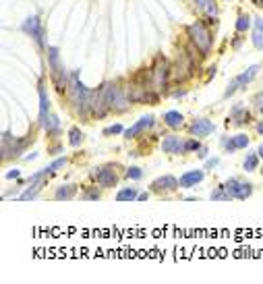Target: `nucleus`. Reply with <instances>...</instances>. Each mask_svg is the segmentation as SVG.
I'll return each mask as SVG.
<instances>
[{"mask_svg": "<svg viewBox=\"0 0 263 284\" xmlns=\"http://www.w3.org/2000/svg\"><path fill=\"white\" fill-rule=\"evenodd\" d=\"M255 106H263V93H257L255 96Z\"/></svg>", "mask_w": 263, "mask_h": 284, "instance_id": "32", "label": "nucleus"}, {"mask_svg": "<svg viewBox=\"0 0 263 284\" xmlns=\"http://www.w3.org/2000/svg\"><path fill=\"white\" fill-rule=\"evenodd\" d=\"M224 145H226V151H236V149H245L249 145V137L247 135H236L232 139H224Z\"/></svg>", "mask_w": 263, "mask_h": 284, "instance_id": "14", "label": "nucleus"}, {"mask_svg": "<svg viewBox=\"0 0 263 284\" xmlns=\"http://www.w3.org/2000/svg\"><path fill=\"white\" fill-rule=\"evenodd\" d=\"M38 91H40V125L44 127L46 118L50 116V100H48V93H46V87H44V83H40Z\"/></svg>", "mask_w": 263, "mask_h": 284, "instance_id": "10", "label": "nucleus"}, {"mask_svg": "<svg viewBox=\"0 0 263 284\" xmlns=\"http://www.w3.org/2000/svg\"><path fill=\"white\" fill-rule=\"evenodd\" d=\"M81 141H83V133H81V129L73 127V129H71V133H68V143H71L73 147H77V145H81Z\"/></svg>", "mask_w": 263, "mask_h": 284, "instance_id": "21", "label": "nucleus"}, {"mask_svg": "<svg viewBox=\"0 0 263 284\" xmlns=\"http://www.w3.org/2000/svg\"><path fill=\"white\" fill-rule=\"evenodd\" d=\"M253 46L257 50H263V19L257 17L253 23Z\"/></svg>", "mask_w": 263, "mask_h": 284, "instance_id": "16", "label": "nucleus"}, {"mask_svg": "<svg viewBox=\"0 0 263 284\" xmlns=\"http://www.w3.org/2000/svg\"><path fill=\"white\" fill-rule=\"evenodd\" d=\"M122 131H124L122 125H112V127L104 129V135H118V133H122Z\"/></svg>", "mask_w": 263, "mask_h": 284, "instance_id": "28", "label": "nucleus"}, {"mask_svg": "<svg viewBox=\"0 0 263 284\" xmlns=\"http://www.w3.org/2000/svg\"><path fill=\"white\" fill-rule=\"evenodd\" d=\"M224 187H226L228 195L234 197V199H247L251 193H253V187H251V183H247V181L230 179V181L224 183Z\"/></svg>", "mask_w": 263, "mask_h": 284, "instance_id": "4", "label": "nucleus"}, {"mask_svg": "<svg viewBox=\"0 0 263 284\" xmlns=\"http://www.w3.org/2000/svg\"><path fill=\"white\" fill-rule=\"evenodd\" d=\"M44 187V183H40V181H36V183H31L29 185V189H27V191L25 193H21V201H27V199H33V197H36L38 193H40V189Z\"/></svg>", "mask_w": 263, "mask_h": 284, "instance_id": "20", "label": "nucleus"}, {"mask_svg": "<svg viewBox=\"0 0 263 284\" xmlns=\"http://www.w3.org/2000/svg\"><path fill=\"white\" fill-rule=\"evenodd\" d=\"M154 125V116L152 114H145V116H141L139 121H137L131 129H127V133H124V137L127 139H131V137H137L139 133H143V131H147V129H150Z\"/></svg>", "mask_w": 263, "mask_h": 284, "instance_id": "9", "label": "nucleus"}, {"mask_svg": "<svg viewBox=\"0 0 263 284\" xmlns=\"http://www.w3.org/2000/svg\"><path fill=\"white\" fill-rule=\"evenodd\" d=\"M170 63L166 61L164 56H158L156 63L152 67V75H150V85L154 91H164L168 87V79H170Z\"/></svg>", "mask_w": 263, "mask_h": 284, "instance_id": "2", "label": "nucleus"}, {"mask_svg": "<svg viewBox=\"0 0 263 284\" xmlns=\"http://www.w3.org/2000/svg\"><path fill=\"white\" fill-rule=\"evenodd\" d=\"M257 158H259L257 153H251V156H247V160H245V166H243V168H245L247 172H253V170L257 168Z\"/></svg>", "mask_w": 263, "mask_h": 284, "instance_id": "24", "label": "nucleus"}, {"mask_svg": "<svg viewBox=\"0 0 263 284\" xmlns=\"http://www.w3.org/2000/svg\"><path fill=\"white\" fill-rule=\"evenodd\" d=\"M215 131V127H213V123L210 121V118H197V121H193V125H191V135L193 137H208V135H211Z\"/></svg>", "mask_w": 263, "mask_h": 284, "instance_id": "8", "label": "nucleus"}, {"mask_svg": "<svg viewBox=\"0 0 263 284\" xmlns=\"http://www.w3.org/2000/svg\"><path fill=\"white\" fill-rule=\"evenodd\" d=\"M75 193H77V185H62L56 189L54 199H73Z\"/></svg>", "mask_w": 263, "mask_h": 284, "instance_id": "18", "label": "nucleus"}, {"mask_svg": "<svg viewBox=\"0 0 263 284\" xmlns=\"http://www.w3.org/2000/svg\"><path fill=\"white\" fill-rule=\"evenodd\" d=\"M249 27H251V17L249 15H241L236 19V31L238 33H245Z\"/></svg>", "mask_w": 263, "mask_h": 284, "instance_id": "22", "label": "nucleus"}, {"mask_svg": "<svg viewBox=\"0 0 263 284\" xmlns=\"http://www.w3.org/2000/svg\"><path fill=\"white\" fill-rule=\"evenodd\" d=\"M203 181V170H191V172H185L178 179V183H180V187L182 189H191V187H195L197 183H201Z\"/></svg>", "mask_w": 263, "mask_h": 284, "instance_id": "11", "label": "nucleus"}, {"mask_svg": "<svg viewBox=\"0 0 263 284\" xmlns=\"http://www.w3.org/2000/svg\"><path fill=\"white\" fill-rule=\"evenodd\" d=\"M137 195H139V193H137L135 189L129 187V189H122V191H118V193H116V199H118V201H129V199H137Z\"/></svg>", "mask_w": 263, "mask_h": 284, "instance_id": "23", "label": "nucleus"}, {"mask_svg": "<svg viewBox=\"0 0 263 284\" xmlns=\"http://www.w3.org/2000/svg\"><path fill=\"white\" fill-rule=\"evenodd\" d=\"M91 174H94V179H96V183H98L100 187H114V185L118 183V174L114 172L112 164H106V166H100V168H96Z\"/></svg>", "mask_w": 263, "mask_h": 284, "instance_id": "5", "label": "nucleus"}, {"mask_svg": "<svg viewBox=\"0 0 263 284\" xmlns=\"http://www.w3.org/2000/svg\"><path fill=\"white\" fill-rule=\"evenodd\" d=\"M187 31H189L191 44L195 46V48H197L203 56L210 54L211 44H213V38H211V31L208 29V25H205L203 21H195V23H191V25L187 27Z\"/></svg>", "mask_w": 263, "mask_h": 284, "instance_id": "1", "label": "nucleus"}, {"mask_svg": "<svg viewBox=\"0 0 263 284\" xmlns=\"http://www.w3.org/2000/svg\"><path fill=\"white\" fill-rule=\"evenodd\" d=\"M199 156H201V158H205V156H208V149H205V147H201V151H199Z\"/></svg>", "mask_w": 263, "mask_h": 284, "instance_id": "35", "label": "nucleus"}, {"mask_svg": "<svg viewBox=\"0 0 263 284\" xmlns=\"http://www.w3.org/2000/svg\"><path fill=\"white\" fill-rule=\"evenodd\" d=\"M21 29H23V31H25L27 35H31V38H36L40 46L44 44V31H42V25H40V17H36V15H31V17H27L25 21H23V25H21Z\"/></svg>", "mask_w": 263, "mask_h": 284, "instance_id": "6", "label": "nucleus"}, {"mask_svg": "<svg viewBox=\"0 0 263 284\" xmlns=\"http://www.w3.org/2000/svg\"><path fill=\"white\" fill-rule=\"evenodd\" d=\"M178 187H180L178 179H174L172 174H166V176H159V179L154 181L152 191H156V193H170V191H176Z\"/></svg>", "mask_w": 263, "mask_h": 284, "instance_id": "7", "label": "nucleus"}, {"mask_svg": "<svg viewBox=\"0 0 263 284\" xmlns=\"http://www.w3.org/2000/svg\"><path fill=\"white\" fill-rule=\"evenodd\" d=\"M257 156H259V158H263V145H259V149H257Z\"/></svg>", "mask_w": 263, "mask_h": 284, "instance_id": "36", "label": "nucleus"}, {"mask_svg": "<svg viewBox=\"0 0 263 284\" xmlns=\"http://www.w3.org/2000/svg\"><path fill=\"white\" fill-rule=\"evenodd\" d=\"M257 133H259V135H263V121L257 125Z\"/></svg>", "mask_w": 263, "mask_h": 284, "instance_id": "34", "label": "nucleus"}, {"mask_svg": "<svg viewBox=\"0 0 263 284\" xmlns=\"http://www.w3.org/2000/svg\"><path fill=\"white\" fill-rule=\"evenodd\" d=\"M100 195H102V191L100 189H96V187H91V189H87V191L83 193V199H100Z\"/></svg>", "mask_w": 263, "mask_h": 284, "instance_id": "26", "label": "nucleus"}, {"mask_svg": "<svg viewBox=\"0 0 263 284\" xmlns=\"http://www.w3.org/2000/svg\"><path fill=\"white\" fill-rule=\"evenodd\" d=\"M44 129H46V131H48V133H52V135H58V133H60V123H58V116L50 114L48 118H46Z\"/></svg>", "mask_w": 263, "mask_h": 284, "instance_id": "19", "label": "nucleus"}, {"mask_svg": "<svg viewBox=\"0 0 263 284\" xmlns=\"http://www.w3.org/2000/svg\"><path fill=\"white\" fill-rule=\"evenodd\" d=\"M218 162H220L218 158H210V160H208V168H213V166H215V164H218Z\"/></svg>", "mask_w": 263, "mask_h": 284, "instance_id": "31", "label": "nucleus"}, {"mask_svg": "<svg viewBox=\"0 0 263 284\" xmlns=\"http://www.w3.org/2000/svg\"><path fill=\"white\" fill-rule=\"evenodd\" d=\"M141 174H143V172H141V168H135V166L127 170V176H129V179H135V181H137V179H141Z\"/></svg>", "mask_w": 263, "mask_h": 284, "instance_id": "29", "label": "nucleus"}, {"mask_svg": "<svg viewBox=\"0 0 263 284\" xmlns=\"http://www.w3.org/2000/svg\"><path fill=\"white\" fill-rule=\"evenodd\" d=\"M164 123L170 127V129H178L182 123H185V116H182L178 110H170L164 114Z\"/></svg>", "mask_w": 263, "mask_h": 284, "instance_id": "17", "label": "nucleus"}, {"mask_svg": "<svg viewBox=\"0 0 263 284\" xmlns=\"http://www.w3.org/2000/svg\"><path fill=\"white\" fill-rule=\"evenodd\" d=\"M162 149L166 153H180V151H185V141H180L176 135H170V137L164 139Z\"/></svg>", "mask_w": 263, "mask_h": 284, "instance_id": "13", "label": "nucleus"}, {"mask_svg": "<svg viewBox=\"0 0 263 284\" xmlns=\"http://www.w3.org/2000/svg\"><path fill=\"white\" fill-rule=\"evenodd\" d=\"M147 197H150V195H147V193H141V195H137V199H139V201H145Z\"/></svg>", "mask_w": 263, "mask_h": 284, "instance_id": "33", "label": "nucleus"}, {"mask_svg": "<svg viewBox=\"0 0 263 284\" xmlns=\"http://www.w3.org/2000/svg\"><path fill=\"white\" fill-rule=\"evenodd\" d=\"M195 149H201V145H199L197 139H189V141H185V151H195Z\"/></svg>", "mask_w": 263, "mask_h": 284, "instance_id": "27", "label": "nucleus"}, {"mask_svg": "<svg viewBox=\"0 0 263 284\" xmlns=\"http://www.w3.org/2000/svg\"><path fill=\"white\" fill-rule=\"evenodd\" d=\"M193 67H195V61H191L189 58V52H178L176 56V61H174V79L176 81H182V79H187L191 73H193Z\"/></svg>", "mask_w": 263, "mask_h": 284, "instance_id": "3", "label": "nucleus"}, {"mask_svg": "<svg viewBox=\"0 0 263 284\" xmlns=\"http://www.w3.org/2000/svg\"><path fill=\"white\" fill-rule=\"evenodd\" d=\"M255 2H257V4H261V0H255Z\"/></svg>", "mask_w": 263, "mask_h": 284, "instance_id": "37", "label": "nucleus"}, {"mask_svg": "<svg viewBox=\"0 0 263 284\" xmlns=\"http://www.w3.org/2000/svg\"><path fill=\"white\" fill-rule=\"evenodd\" d=\"M195 4L208 19L218 17V2H215V0H195Z\"/></svg>", "mask_w": 263, "mask_h": 284, "instance_id": "12", "label": "nucleus"}, {"mask_svg": "<svg viewBox=\"0 0 263 284\" xmlns=\"http://www.w3.org/2000/svg\"><path fill=\"white\" fill-rule=\"evenodd\" d=\"M257 71H259V65H253V67H249L247 71H245V73L243 75H238L234 81H236V83H238V89H243V87H247L249 83H251V81H253L255 79V75H257Z\"/></svg>", "mask_w": 263, "mask_h": 284, "instance_id": "15", "label": "nucleus"}, {"mask_svg": "<svg viewBox=\"0 0 263 284\" xmlns=\"http://www.w3.org/2000/svg\"><path fill=\"white\" fill-rule=\"evenodd\" d=\"M19 174H21L19 170H8L6 172V179H19Z\"/></svg>", "mask_w": 263, "mask_h": 284, "instance_id": "30", "label": "nucleus"}, {"mask_svg": "<svg viewBox=\"0 0 263 284\" xmlns=\"http://www.w3.org/2000/svg\"><path fill=\"white\" fill-rule=\"evenodd\" d=\"M261 172H263V166H261Z\"/></svg>", "mask_w": 263, "mask_h": 284, "instance_id": "38", "label": "nucleus"}, {"mask_svg": "<svg viewBox=\"0 0 263 284\" xmlns=\"http://www.w3.org/2000/svg\"><path fill=\"white\" fill-rule=\"evenodd\" d=\"M211 199H218V201H222V199H232V197L228 195L226 187L222 185V187H218V189H213V191H211Z\"/></svg>", "mask_w": 263, "mask_h": 284, "instance_id": "25", "label": "nucleus"}]
</instances>
